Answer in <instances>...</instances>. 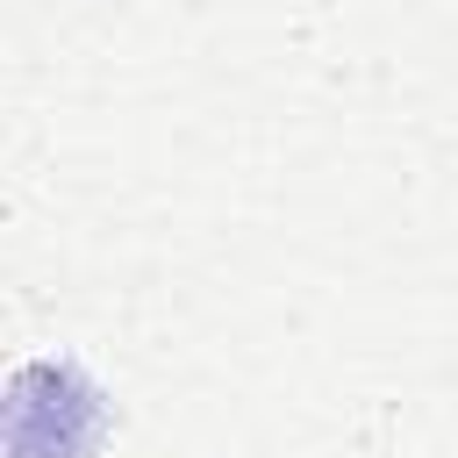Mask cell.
<instances>
[{
  "instance_id": "obj_1",
  "label": "cell",
  "mask_w": 458,
  "mask_h": 458,
  "mask_svg": "<svg viewBox=\"0 0 458 458\" xmlns=\"http://www.w3.org/2000/svg\"><path fill=\"white\" fill-rule=\"evenodd\" d=\"M107 429V401L79 365L36 358L7 379V458H86Z\"/></svg>"
}]
</instances>
